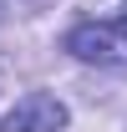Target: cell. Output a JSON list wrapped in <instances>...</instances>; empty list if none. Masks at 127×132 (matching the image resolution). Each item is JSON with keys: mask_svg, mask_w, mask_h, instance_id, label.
Wrapping results in <instances>:
<instances>
[{"mask_svg": "<svg viewBox=\"0 0 127 132\" xmlns=\"http://www.w3.org/2000/svg\"><path fill=\"white\" fill-rule=\"evenodd\" d=\"M66 51H71L76 61H97V66L127 61V15L86 20V26H76V31H66Z\"/></svg>", "mask_w": 127, "mask_h": 132, "instance_id": "6da1fadb", "label": "cell"}, {"mask_svg": "<svg viewBox=\"0 0 127 132\" xmlns=\"http://www.w3.org/2000/svg\"><path fill=\"white\" fill-rule=\"evenodd\" d=\"M61 127H66V102L51 92H31L0 117V132H61Z\"/></svg>", "mask_w": 127, "mask_h": 132, "instance_id": "7a4b0ae2", "label": "cell"}]
</instances>
